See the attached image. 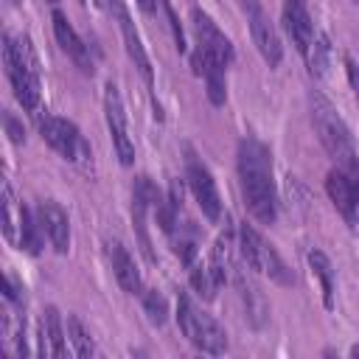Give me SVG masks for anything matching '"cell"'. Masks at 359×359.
<instances>
[{
  "mask_svg": "<svg viewBox=\"0 0 359 359\" xmlns=\"http://www.w3.org/2000/svg\"><path fill=\"white\" fill-rule=\"evenodd\" d=\"M238 185H241L247 210L264 224L275 222L278 194H275V177H272V154L255 137H244L238 143Z\"/></svg>",
  "mask_w": 359,
  "mask_h": 359,
  "instance_id": "6da1fadb",
  "label": "cell"
},
{
  "mask_svg": "<svg viewBox=\"0 0 359 359\" xmlns=\"http://www.w3.org/2000/svg\"><path fill=\"white\" fill-rule=\"evenodd\" d=\"M3 62H6V73L11 79L14 95L22 104V109H36L39 107V62L31 48V39L28 36L14 39L11 34H6Z\"/></svg>",
  "mask_w": 359,
  "mask_h": 359,
  "instance_id": "7a4b0ae2",
  "label": "cell"
},
{
  "mask_svg": "<svg viewBox=\"0 0 359 359\" xmlns=\"http://www.w3.org/2000/svg\"><path fill=\"white\" fill-rule=\"evenodd\" d=\"M309 109H311V123H314V132L323 143V149L342 165V168H356V151H353V137L345 126V121L339 118V112L334 109V104L320 95V93H311L309 95Z\"/></svg>",
  "mask_w": 359,
  "mask_h": 359,
  "instance_id": "3957f363",
  "label": "cell"
},
{
  "mask_svg": "<svg viewBox=\"0 0 359 359\" xmlns=\"http://www.w3.org/2000/svg\"><path fill=\"white\" fill-rule=\"evenodd\" d=\"M177 323H180V331L188 337V342L196 345L199 351L213 353V356H219V353L227 351V334H224V328L210 314L199 311L185 292L177 297Z\"/></svg>",
  "mask_w": 359,
  "mask_h": 359,
  "instance_id": "277c9868",
  "label": "cell"
},
{
  "mask_svg": "<svg viewBox=\"0 0 359 359\" xmlns=\"http://www.w3.org/2000/svg\"><path fill=\"white\" fill-rule=\"evenodd\" d=\"M238 238H241L238 250H241V255H244V261H247L250 269L269 275V278H272L275 283H280V286H292V283H294V275H292V269L283 264V258L278 255V250H275L252 224L241 222Z\"/></svg>",
  "mask_w": 359,
  "mask_h": 359,
  "instance_id": "5b68a950",
  "label": "cell"
},
{
  "mask_svg": "<svg viewBox=\"0 0 359 359\" xmlns=\"http://www.w3.org/2000/svg\"><path fill=\"white\" fill-rule=\"evenodd\" d=\"M185 180L188 188L199 205V210L205 213L208 222H219L222 219V199H219V188L213 182L210 168L194 154V149H185Z\"/></svg>",
  "mask_w": 359,
  "mask_h": 359,
  "instance_id": "8992f818",
  "label": "cell"
},
{
  "mask_svg": "<svg viewBox=\"0 0 359 359\" xmlns=\"http://www.w3.org/2000/svg\"><path fill=\"white\" fill-rule=\"evenodd\" d=\"M39 132H42V140L59 151L65 160L70 163H79L81 157H90V146L84 143L81 132L76 129V123L59 118V115H42L39 118Z\"/></svg>",
  "mask_w": 359,
  "mask_h": 359,
  "instance_id": "52a82bcc",
  "label": "cell"
},
{
  "mask_svg": "<svg viewBox=\"0 0 359 359\" xmlns=\"http://www.w3.org/2000/svg\"><path fill=\"white\" fill-rule=\"evenodd\" d=\"M104 118H107V129H109V137H112V146H115V154H118L121 165H132L135 143H132V135H129L121 93L112 81H107V87H104Z\"/></svg>",
  "mask_w": 359,
  "mask_h": 359,
  "instance_id": "ba28073f",
  "label": "cell"
},
{
  "mask_svg": "<svg viewBox=\"0 0 359 359\" xmlns=\"http://www.w3.org/2000/svg\"><path fill=\"white\" fill-rule=\"evenodd\" d=\"M241 6H244L247 22H250V34H252V42H255L258 53L264 56V62L269 67H278L280 59H283V45H280V36H278L275 25L269 22V17L264 14L258 0H241Z\"/></svg>",
  "mask_w": 359,
  "mask_h": 359,
  "instance_id": "9c48e42d",
  "label": "cell"
},
{
  "mask_svg": "<svg viewBox=\"0 0 359 359\" xmlns=\"http://www.w3.org/2000/svg\"><path fill=\"white\" fill-rule=\"evenodd\" d=\"M356 168H342L339 165V168L328 171V177H325L328 199L334 202V208L342 213V219L348 224H356V213H359V180H356Z\"/></svg>",
  "mask_w": 359,
  "mask_h": 359,
  "instance_id": "30bf717a",
  "label": "cell"
},
{
  "mask_svg": "<svg viewBox=\"0 0 359 359\" xmlns=\"http://www.w3.org/2000/svg\"><path fill=\"white\" fill-rule=\"evenodd\" d=\"M194 34H196V42H199V50L208 53L210 59H216L219 65H230L236 50H233V42L224 36V31L210 20V14L194 8Z\"/></svg>",
  "mask_w": 359,
  "mask_h": 359,
  "instance_id": "8fae6325",
  "label": "cell"
},
{
  "mask_svg": "<svg viewBox=\"0 0 359 359\" xmlns=\"http://www.w3.org/2000/svg\"><path fill=\"white\" fill-rule=\"evenodd\" d=\"M107 3H109V11H112V14H115V20H118V28H121L123 48H126L129 59H132V62H135V67L140 70L143 81L151 87V84H154L151 62H149V56H146V48H143V42H140V34H137V28H135V22H132V17H129V11H126L123 0H107Z\"/></svg>",
  "mask_w": 359,
  "mask_h": 359,
  "instance_id": "7c38bea8",
  "label": "cell"
},
{
  "mask_svg": "<svg viewBox=\"0 0 359 359\" xmlns=\"http://www.w3.org/2000/svg\"><path fill=\"white\" fill-rule=\"evenodd\" d=\"M280 20H283V31L292 39V45L297 48V53L309 56V48L314 39V25H311V14H309L306 0H283Z\"/></svg>",
  "mask_w": 359,
  "mask_h": 359,
  "instance_id": "4fadbf2b",
  "label": "cell"
},
{
  "mask_svg": "<svg viewBox=\"0 0 359 359\" xmlns=\"http://www.w3.org/2000/svg\"><path fill=\"white\" fill-rule=\"evenodd\" d=\"M36 219H39L42 233L50 238L53 250H56L59 255H65V252L70 250V219H67V213H65L56 202L48 199V202H39Z\"/></svg>",
  "mask_w": 359,
  "mask_h": 359,
  "instance_id": "5bb4252c",
  "label": "cell"
},
{
  "mask_svg": "<svg viewBox=\"0 0 359 359\" xmlns=\"http://www.w3.org/2000/svg\"><path fill=\"white\" fill-rule=\"evenodd\" d=\"M53 34H56L59 48L73 59V65H76L81 73H93V62H90V53H87L84 39L76 34V28L70 25V20H67L59 8L53 11Z\"/></svg>",
  "mask_w": 359,
  "mask_h": 359,
  "instance_id": "9a60e30c",
  "label": "cell"
},
{
  "mask_svg": "<svg viewBox=\"0 0 359 359\" xmlns=\"http://www.w3.org/2000/svg\"><path fill=\"white\" fill-rule=\"evenodd\" d=\"M194 73L205 79V87H208V98L213 107H222L224 98H227V87H224V65H219L216 59H210L208 53H202L196 48L194 53Z\"/></svg>",
  "mask_w": 359,
  "mask_h": 359,
  "instance_id": "2e32d148",
  "label": "cell"
},
{
  "mask_svg": "<svg viewBox=\"0 0 359 359\" xmlns=\"http://www.w3.org/2000/svg\"><path fill=\"white\" fill-rule=\"evenodd\" d=\"M39 351L45 356H65L67 342H65V328L56 306H48L39 317Z\"/></svg>",
  "mask_w": 359,
  "mask_h": 359,
  "instance_id": "e0dca14e",
  "label": "cell"
},
{
  "mask_svg": "<svg viewBox=\"0 0 359 359\" xmlns=\"http://www.w3.org/2000/svg\"><path fill=\"white\" fill-rule=\"evenodd\" d=\"M109 261H112V272H115L121 289L129 292V294H140V286H143L140 272H137L132 255L126 252V247L121 241H109Z\"/></svg>",
  "mask_w": 359,
  "mask_h": 359,
  "instance_id": "ac0fdd59",
  "label": "cell"
},
{
  "mask_svg": "<svg viewBox=\"0 0 359 359\" xmlns=\"http://www.w3.org/2000/svg\"><path fill=\"white\" fill-rule=\"evenodd\" d=\"M208 269L213 275V280L222 286L233 269V230L224 227L213 244V252H210V261H208Z\"/></svg>",
  "mask_w": 359,
  "mask_h": 359,
  "instance_id": "d6986e66",
  "label": "cell"
},
{
  "mask_svg": "<svg viewBox=\"0 0 359 359\" xmlns=\"http://www.w3.org/2000/svg\"><path fill=\"white\" fill-rule=\"evenodd\" d=\"M306 258H309L311 272L320 278V289H323V306H325V309H334V266H331L328 255H325V252H320V250H311Z\"/></svg>",
  "mask_w": 359,
  "mask_h": 359,
  "instance_id": "ffe728a7",
  "label": "cell"
},
{
  "mask_svg": "<svg viewBox=\"0 0 359 359\" xmlns=\"http://www.w3.org/2000/svg\"><path fill=\"white\" fill-rule=\"evenodd\" d=\"M306 59H309V70H311L314 79H323L328 73V62H331V39H328V34H323V31L314 34Z\"/></svg>",
  "mask_w": 359,
  "mask_h": 359,
  "instance_id": "44dd1931",
  "label": "cell"
},
{
  "mask_svg": "<svg viewBox=\"0 0 359 359\" xmlns=\"http://www.w3.org/2000/svg\"><path fill=\"white\" fill-rule=\"evenodd\" d=\"M20 219H22V205H17L11 185L3 182V233H6V238H8L11 244H17Z\"/></svg>",
  "mask_w": 359,
  "mask_h": 359,
  "instance_id": "7402d4cb",
  "label": "cell"
},
{
  "mask_svg": "<svg viewBox=\"0 0 359 359\" xmlns=\"http://www.w3.org/2000/svg\"><path fill=\"white\" fill-rule=\"evenodd\" d=\"M236 283H238V292H241V300H244V309H247L250 323H252V325H261L264 317H266V303H264L261 292H258L252 283H247L244 278H238Z\"/></svg>",
  "mask_w": 359,
  "mask_h": 359,
  "instance_id": "603a6c76",
  "label": "cell"
},
{
  "mask_svg": "<svg viewBox=\"0 0 359 359\" xmlns=\"http://www.w3.org/2000/svg\"><path fill=\"white\" fill-rule=\"evenodd\" d=\"M39 224H34L31 219V210L22 208V219H20V233H17V244L20 250L31 252V255H39V247H42V238H39Z\"/></svg>",
  "mask_w": 359,
  "mask_h": 359,
  "instance_id": "cb8c5ba5",
  "label": "cell"
},
{
  "mask_svg": "<svg viewBox=\"0 0 359 359\" xmlns=\"http://www.w3.org/2000/svg\"><path fill=\"white\" fill-rule=\"evenodd\" d=\"M67 342L73 345V353L76 356H93L95 353V345L87 334V328L81 325L79 317H67Z\"/></svg>",
  "mask_w": 359,
  "mask_h": 359,
  "instance_id": "d4e9b609",
  "label": "cell"
},
{
  "mask_svg": "<svg viewBox=\"0 0 359 359\" xmlns=\"http://www.w3.org/2000/svg\"><path fill=\"white\" fill-rule=\"evenodd\" d=\"M174 230H180V236L174 238V252L180 255V261L182 264H194V255H196V236H194V227H188V222L185 224H177Z\"/></svg>",
  "mask_w": 359,
  "mask_h": 359,
  "instance_id": "484cf974",
  "label": "cell"
},
{
  "mask_svg": "<svg viewBox=\"0 0 359 359\" xmlns=\"http://www.w3.org/2000/svg\"><path fill=\"white\" fill-rule=\"evenodd\" d=\"M191 286H194L205 300H213V292L219 289V283L213 280L208 264H205V266H202V264H191Z\"/></svg>",
  "mask_w": 359,
  "mask_h": 359,
  "instance_id": "4316f807",
  "label": "cell"
},
{
  "mask_svg": "<svg viewBox=\"0 0 359 359\" xmlns=\"http://www.w3.org/2000/svg\"><path fill=\"white\" fill-rule=\"evenodd\" d=\"M143 309H146V314H149L151 325H163V323H165L168 309H165L163 294H157V292H143Z\"/></svg>",
  "mask_w": 359,
  "mask_h": 359,
  "instance_id": "83f0119b",
  "label": "cell"
},
{
  "mask_svg": "<svg viewBox=\"0 0 359 359\" xmlns=\"http://www.w3.org/2000/svg\"><path fill=\"white\" fill-rule=\"evenodd\" d=\"M163 8H165V14H168V22H171V34H174L177 50H185V34H182V25H180V20H177V14H174L171 3H168V0H163Z\"/></svg>",
  "mask_w": 359,
  "mask_h": 359,
  "instance_id": "f1b7e54d",
  "label": "cell"
},
{
  "mask_svg": "<svg viewBox=\"0 0 359 359\" xmlns=\"http://www.w3.org/2000/svg\"><path fill=\"white\" fill-rule=\"evenodd\" d=\"M345 70H348V81H351V87H353V93L359 98V65L351 56H345Z\"/></svg>",
  "mask_w": 359,
  "mask_h": 359,
  "instance_id": "f546056e",
  "label": "cell"
},
{
  "mask_svg": "<svg viewBox=\"0 0 359 359\" xmlns=\"http://www.w3.org/2000/svg\"><path fill=\"white\" fill-rule=\"evenodd\" d=\"M6 129H8V137L14 140V143H22L25 140V135H22V129L14 123V118L11 115H6Z\"/></svg>",
  "mask_w": 359,
  "mask_h": 359,
  "instance_id": "4dcf8cb0",
  "label": "cell"
},
{
  "mask_svg": "<svg viewBox=\"0 0 359 359\" xmlns=\"http://www.w3.org/2000/svg\"><path fill=\"white\" fill-rule=\"evenodd\" d=\"M135 3H137V6H140L146 14H151V11H154V0H135Z\"/></svg>",
  "mask_w": 359,
  "mask_h": 359,
  "instance_id": "1f68e13d",
  "label": "cell"
},
{
  "mask_svg": "<svg viewBox=\"0 0 359 359\" xmlns=\"http://www.w3.org/2000/svg\"><path fill=\"white\" fill-rule=\"evenodd\" d=\"M353 3H359V0H353Z\"/></svg>",
  "mask_w": 359,
  "mask_h": 359,
  "instance_id": "d6a6232c",
  "label": "cell"
},
{
  "mask_svg": "<svg viewBox=\"0 0 359 359\" xmlns=\"http://www.w3.org/2000/svg\"><path fill=\"white\" fill-rule=\"evenodd\" d=\"M81 3H84V0H81Z\"/></svg>",
  "mask_w": 359,
  "mask_h": 359,
  "instance_id": "836d02e7",
  "label": "cell"
}]
</instances>
